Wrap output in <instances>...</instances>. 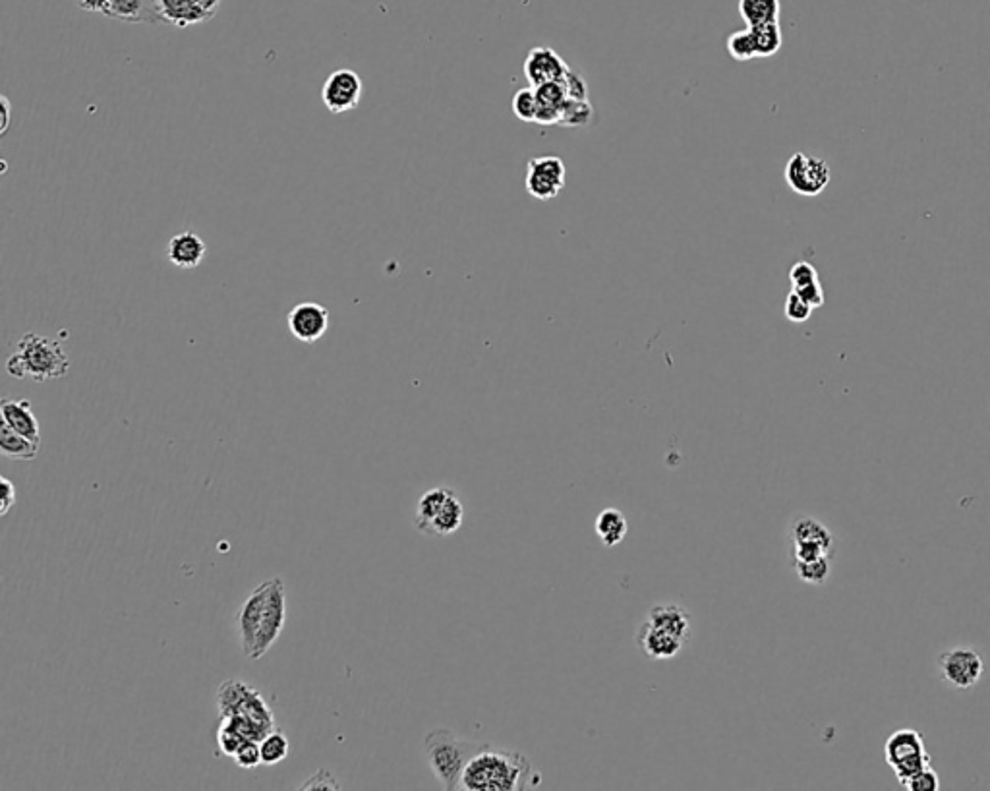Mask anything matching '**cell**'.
<instances>
[{
  "instance_id": "obj_1",
  "label": "cell",
  "mask_w": 990,
  "mask_h": 791,
  "mask_svg": "<svg viewBox=\"0 0 990 791\" xmlns=\"http://www.w3.org/2000/svg\"><path fill=\"white\" fill-rule=\"evenodd\" d=\"M536 784L538 772L523 753L484 743L482 749L466 762L459 790H530Z\"/></svg>"
},
{
  "instance_id": "obj_2",
  "label": "cell",
  "mask_w": 990,
  "mask_h": 791,
  "mask_svg": "<svg viewBox=\"0 0 990 791\" xmlns=\"http://www.w3.org/2000/svg\"><path fill=\"white\" fill-rule=\"evenodd\" d=\"M691 639V614L679 604H654L637 631V645L652 660H671Z\"/></svg>"
},
{
  "instance_id": "obj_3",
  "label": "cell",
  "mask_w": 990,
  "mask_h": 791,
  "mask_svg": "<svg viewBox=\"0 0 990 791\" xmlns=\"http://www.w3.org/2000/svg\"><path fill=\"white\" fill-rule=\"evenodd\" d=\"M70 370V358L57 339L26 333L16 352L6 362V372L16 380L51 381L64 378Z\"/></svg>"
},
{
  "instance_id": "obj_4",
  "label": "cell",
  "mask_w": 990,
  "mask_h": 791,
  "mask_svg": "<svg viewBox=\"0 0 990 791\" xmlns=\"http://www.w3.org/2000/svg\"><path fill=\"white\" fill-rule=\"evenodd\" d=\"M484 743L461 739L457 733L437 728L426 735L424 751L428 764L445 790H459L466 762L470 761Z\"/></svg>"
},
{
  "instance_id": "obj_5",
  "label": "cell",
  "mask_w": 990,
  "mask_h": 791,
  "mask_svg": "<svg viewBox=\"0 0 990 791\" xmlns=\"http://www.w3.org/2000/svg\"><path fill=\"white\" fill-rule=\"evenodd\" d=\"M884 759L894 770L900 784L931 764V755L925 747V739L913 728H902L886 739Z\"/></svg>"
},
{
  "instance_id": "obj_6",
  "label": "cell",
  "mask_w": 990,
  "mask_h": 791,
  "mask_svg": "<svg viewBox=\"0 0 990 791\" xmlns=\"http://www.w3.org/2000/svg\"><path fill=\"white\" fill-rule=\"evenodd\" d=\"M784 176L787 186L795 194L815 198L828 188L832 180V171L824 159L809 155L805 151H797L789 157Z\"/></svg>"
},
{
  "instance_id": "obj_7",
  "label": "cell",
  "mask_w": 990,
  "mask_h": 791,
  "mask_svg": "<svg viewBox=\"0 0 990 791\" xmlns=\"http://www.w3.org/2000/svg\"><path fill=\"white\" fill-rule=\"evenodd\" d=\"M285 621H287V590H285L283 579L275 577V579H271L269 592L265 598L256 646H254V654L250 660H260L271 650V646L277 643V639L283 633Z\"/></svg>"
},
{
  "instance_id": "obj_8",
  "label": "cell",
  "mask_w": 990,
  "mask_h": 791,
  "mask_svg": "<svg viewBox=\"0 0 990 791\" xmlns=\"http://www.w3.org/2000/svg\"><path fill=\"white\" fill-rule=\"evenodd\" d=\"M938 672L946 685L971 689L985 674V662L975 648L956 646L938 656Z\"/></svg>"
},
{
  "instance_id": "obj_9",
  "label": "cell",
  "mask_w": 990,
  "mask_h": 791,
  "mask_svg": "<svg viewBox=\"0 0 990 791\" xmlns=\"http://www.w3.org/2000/svg\"><path fill=\"white\" fill-rule=\"evenodd\" d=\"M789 538L793 561H807L834 554V534L813 517L797 519L791 525Z\"/></svg>"
},
{
  "instance_id": "obj_10",
  "label": "cell",
  "mask_w": 990,
  "mask_h": 791,
  "mask_svg": "<svg viewBox=\"0 0 990 791\" xmlns=\"http://www.w3.org/2000/svg\"><path fill=\"white\" fill-rule=\"evenodd\" d=\"M565 175L567 169L559 157L555 155L534 157L526 165V192L540 202L554 200L565 186Z\"/></svg>"
},
{
  "instance_id": "obj_11",
  "label": "cell",
  "mask_w": 990,
  "mask_h": 791,
  "mask_svg": "<svg viewBox=\"0 0 990 791\" xmlns=\"http://www.w3.org/2000/svg\"><path fill=\"white\" fill-rule=\"evenodd\" d=\"M364 93V84L358 72L352 68H339L329 74L321 89V101L331 115H347L358 107Z\"/></svg>"
},
{
  "instance_id": "obj_12",
  "label": "cell",
  "mask_w": 990,
  "mask_h": 791,
  "mask_svg": "<svg viewBox=\"0 0 990 791\" xmlns=\"http://www.w3.org/2000/svg\"><path fill=\"white\" fill-rule=\"evenodd\" d=\"M269 585H271V581H265L262 585L256 586L250 592V596L244 600V604L240 606V610L236 614L238 643H240L242 654L246 658H252V654H254V646H256V637H258V629H260L263 606H265V598H267V592H269Z\"/></svg>"
},
{
  "instance_id": "obj_13",
  "label": "cell",
  "mask_w": 990,
  "mask_h": 791,
  "mask_svg": "<svg viewBox=\"0 0 990 791\" xmlns=\"http://www.w3.org/2000/svg\"><path fill=\"white\" fill-rule=\"evenodd\" d=\"M287 323L294 339L312 345L329 329V310L318 302H300L289 312Z\"/></svg>"
},
{
  "instance_id": "obj_14",
  "label": "cell",
  "mask_w": 990,
  "mask_h": 791,
  "mask_svg": "<svg viewBox=\"0 0 990 791\" xmlns=\"http://www.w3.org/2000/svg\"><path fill=\"white\" fill-rule=\"evenodd\" d=\"M569 74L567 62L555 53L552 47H534L530 49L525 60L526 82L532 88L550 84V82H561Z\"/></svg>"
},
{
  "instance_id": "obj_15",
  "label": "cell",
  "mask_w": 990,
  "mask_h": 791,
  "mask_svg": "<svg viewBox=\"0 0 990 791\" xmlns=\"http://www.w3.org/2000/svg\"><path fill=\"white\" fill-rule=\"evenodd\" d=\"M151 6L159 24H171L175 28H190L213 18L196 0H151Z\"/></svg>"
},
{
  "instance_id": "obj_16",
  "label": "cell",
  "mask_w": 990,
  "mask_h": 791,
  "mask_svg": "<svg viewBox=\"0 0 990 791\" xmlns=\"http://www.w3.org/2000/svg\"><path fill=\"white\" fill-rule=\"evenodd\" d=\"M0 418H2V424L12 428L14 432L41 443V428H39L35 414L31 411V403L28 399L4 397L0 401Z\"/></svg>"
},
{
  "instance_id": "obj_17",
  "label": "cell",
  "mask_w": 990,
  "mask_h": 791,
  "mask_svg": "<svg viewBox=\"0 0 990 791\" xmlns=\"http://www.w3.org/2000/svg\"><path fill=\"white\" fill-rule=\"evenodd\" d=\"M205 246L202 236L186 231L173 236L167 244V260L178 269H196L205 260Z\"/></svg>"
},
{
  "instance_id": "obj_18",
  "label": "cell",
  "mask_w": 990,
  "mask_h": 791,
  "mask_svg": "<svg viewBox=\"0 0 990 791\" xmlns=\"http://www.w3.org/2000/svg\"><path fill=\"white\" fill-rule=\"evenodd\" d=\"M536 89V99H538V113H536V124L542 126H555L561 122L563 107L569 101L565 82H550Z\"/></svg>"
},
{
  "instance_id": "obj_19",
  "label": "cell",
  "mask_w": 990,
  "mask_h": 791,
  "mask_svg": "<svg viewBox=\"0 0 990 791\" xmlns=\"http://www.w3.org/2000/svg\"><path fill=\"white\" fill-rule=\"evenodd\" d=\"M105 16L130 24H159L151 0H111Z\"/></svg>"
},
{
  "instance_id": "obj_20",
  "label": "cell",
  "mask_w": 990,
  "mask_h": 791,
  "mask_svg": "<svg viewBox=\"0 0 990 791\" xmlns=\"http://www.w3.org/2000/svg\"><path fill=\"white\" fill-rule=\"evenodd\" d=\"M39 445L41 443L14 432L12 428H8L6 424L0 422V453L6 459L30 463L39 455Z\"/></svg>"
},
{
  "instance_id": "obj_21",
  "label": "cell",
  "mask_w": 990,
  "mask_h": 791,
  "mask_svg": "<svg viewBox=\"0 0 990 791\" xmlns=\"http://www.w3.org/2000/svg\"><path fill=\"white\" fill-rule=\"evenodd\" d=\"M465 521V507L459 499V494L453 490V494L443 503L441 511L437 513L436 519L428 528V536H449L463 527Z\"/></svg>"
},
{
  "instance_id": "obj_22",
  "label": "cell",
  "mask_w": 990,
  "mask_h": 791,
  "mask_svg": "<svg viewBox=\"0 0 990 791\" xmlns=\"http://www.w3.org/2000/svg\"><path fill=\"white\" fill-rule=\"evenodd\" d=\"M453 494V488L447 486H437L422 494V498L416 503V515H414V527L418 528L422 534L428 532L432 521L436 519L437 513L441 511L443 503Z\"/></svg>"
},
{
  "instance_id": "obj_23",
  "label": "cell",
  "mask_w": 990,
  "mask_h": 791,
  "mask_svg": "<svg viewBox=\"0 0 990 791\" xmlns=\"http://www.w3.org/2000/svg\"><path fill=\"white\" fill-rule=\"evenodd\" d=\"M739 14L747 28L780 22L782 2L780 0H739Z\"/></svg>"
},
{
  "instance_id": "obj_24",
  "label": "cell",
  "mask_w": 990,
  "mask_h": 791,
  "mask_svg": "<svg viewBox=\"0 0 990 791\" xmlns=\"http://www.w3.org/2000/svg\"><path fill=\"white\" fill-rule=\"evenodd\" d=\"M252 691V685H248L242 679H227L221 683L215 695V704L221 714V718H229L238 714L240 706L246 701L248 693Z\"/></svg>"
},
{
  "instance_id": "obj_25",
  "label": "cell",
  "mask_w": 990,
  "mask_h": 791,
  "mask_svg": "<svg viewBox=\"0 0 990 791\" xmlns=\"http://www.w3.org/2000/svg\"><path fill=\"white\" fill-rule=\"evenodd\" d=\"M594 527H596V534L600 536V540L606 548H613V546L621 544L623 538L627 536V530H629L627 519L619 509H604L598 515Z\"/></svg>"
},
{
  "instance_id": "obj_26",
  "label": "cell",
  "mask_w": 990,
  "mask_h": 791,
  "mask_svg": "<svg viewBox=\"0 0 990 791\" xmlns=\"http://www.w3.org/2000/svg\"><path fill=\"white\" fill-rule=\"evenodd\" d=\"M749 30H751L753 43H755V53H757V59H768V57H774V55L782 49V45H784V35H782L780 22L760 24V26H753V28H749Z\"/></svg>"
},
{
  "instance_id": "obj_27",
  "label": "cell",
  "mask_w": 990,
  "mask_h": 791,
  "mask_svg": "<svg viewBox=\"0 0 990 791\" xmlns=\"http://www.w3.org/2000/svg\"><path fill=\"white\" fill-rule=\"evenodd\" d=\"M797 577L807 585H824L832 571V556L815 557L807 561H793Z\"/></svg>"
},
{
  "instance_id": "obj_28",
  "label": "cell",
  "mask_w": 990,
  "mask_h": 791,
  "mask_svg": "<svg viewBox=\"0 0 990 791\" xmlns=\"http://www.w3.org/2000/svg\"><path fill=\"white\" fill-rule=\"evenodd\" d=\"M260 747H262V762L267 766L285 761L289 757V749H291L289 737L279 728L267 733L260 741Z\"/></svg>"
},
{
  "instance_id": "obj_29",
  "label": "cell",
  "mask_w": 990,
  "mask_h": 791,
  "mask_svg": "<svg viewBox=\"0 0 990 791\" xmlns=\"http://www.w3.org/2000/svg\"><path fill=\"white\" fill-rule=\"evenodd\" d=\"M594 120V109L590 105V101H575V99H569L567 105L563 107V113H561V126H569V128H584L588 126L590 122Z\"/></svg>"
},
{
  "instance_id": "obj_30",
  "label": "cell",
  "mask_w": 990,
  "mask_h": 791,
  "mask_svg": "<svg viewBox=\"0 0 990 791\" xmlns=\"http://www.w3.org/2000/svg\"><path fill=\"white\" fill-rule=\"evenodd\" d=\"M728 53L731 59L739 60V62L757 59L755 43H753V37H751V30L749 28L743 31H735V33L729 35Z\"/></svg>"
},
{
  "instance_id": "obj_31",
  "label": "cell",
  "mask_w": 990,
  "mask_h": 791,
  "mask_svg": "<svg viewBox=\"0 0 990 791\" xmlns=\"http://www.w3.org/2000/svg\"><path fill=\"white\" fill-rule=\"evenodd\" d=\"M513 113L515 117L523 122H536L538 113V99H536V89L532 86L519 89L513 97Z\"/></svg>"
},
{
  "instance_id": "obj_32",
  "label": "cell",
  "mask_w": 990,
  "mask_h": 791,
  "mask_svg": "<svg viewBox=\"0 0 990 791\" xmlns=\"http://www.w3.org/2000/svg\"><path fill=\"white\" fill-rule=\"evenodd\" d=\"M246 743V739L240 735V733L234 730L233 726L221 718V726L217 730V745H219V751L221 755L225 757H234L236 751Z\"/></svg>"
},
{
  "instance_id": "obj_33",
  "label": "cell",
  "mask_w": 990,
  "mask_h": 791,
  "mask_svg": "<svg viewBox=\"0 0 990 791\" xmlns=\"http://www.w3.org/2000/svg\"><path fill=\"white\" fill-rule=\"evenodd\" d=\"M900 786L907 791H938L940 790V778H938L936 770L929 764L927 768H923L917 774H913L911 778H907Z\"/></svg>"
},
{
  "instance_id": "obj_34",
  "label": "cell",
  "mask_w": 990,
  "mask_h": 791,
  "mask_svg": "<svg viewBox=\"0 0 990 791\" xmlns=\"http://www.w3.org/2000/svg\"><path fill=\"white\" fill-rule=\"evenodd\" d=\"M813 310H815V308H813L807 300H803L799 294L793 293V291L787 294L784 314H786V318L789 322L805 323L807 320H811Z\"/></svg>"
},
{
  "instance_id": "obj_35",
  "label": "cell",
  "mask_w": 990,
  "mask_h": 791,
  "mask_svg": "<svg viewBox=\"0 0 990 791\" xmlns=\"http://www.w3.org/2000/svg\"><path fill=\"white\" fill-rule=\"evenodd\" d=\"M234 762L240 766V768H256L263 764L262 762V747H260V741H246L233 757Z\"/></svg>"
},
{
  "instance_id": "obj_36",
  "label": "cell",
  "mask_w": 990,
  "mask_h": 791,
  "mask_svg": "<svg viewBox=\"0 0 990 791\" xmlns=\"http://www.w3.org/2000/svg\"><path fill=\"white\" fill-rule=\"evenodd\" d=\"M789 281H791V289H799V287L820 281V277H818L815 265L809 264V262H797L789 269Z\"/></svg>"
},
{
  "instance_id": "obj_37",
  "label": "cell",
  "mask_w": 990,
  "mask_h": 791,
  "mask_svg": "<svg viewBox=\"0 0 990 791\" xmlns=\"http://www.w3.org/2000/svg\"><path fill=\"white\" fill-rule=\"evenodd\" d=\"M300 790H343V788L327 768H320L312 778L300 784Z\"/></svg>"
},
{
  "instance_id": "obj_38",
  "label": "cell",
  "mask_w": 990,
  "mask_h": 791,
  "mask_svg": "<svg viewBox=\"0 0 990 791\" xmlns=\"http://www.w3.org/2000/svg\"><path fill=\"white\" fill-rule=\"evenodd\" d=\"M565 89H567V95L569 99H575V101H588V86L584 82L583 76L569 70V74L565 76Z\"/></svg>"
},
{
  "instance_id": "obj_39",
  "label": "cell",
  "mask_w": 990,
  "mask_h": 791,
  "mask_svg": "<svg viewBox=\"0 0 990 791\" xmlns=\"http://www.w3.org/2000/svg\"><path fill=\"white\" fill-rule=\"evenodd\" d=\"M791 291L799 294L803 300H807L815 310L816 308H820V306H824V291H822L820 281L811 283V285H805V287H799V289H791Z\"/></svg>"
},
{
  "instance_id": "obj_40",
  "label": "cell",
  "mask_w": 990,
  "mask_h": 791,
  "mask_svg": "<svg viewBox=\"0 0 990 791\" xmlns=\"http://www.w3.org/2000/svg\"><path fill=\"white\" fill-rule=\"evenodd\" d=\"M0 484H2V490H0V515H8V511L16 505V486L6 476L0 478Z\"/></svg>"
},
{
  "instance_id": "obj_41",
  "label": "cell",
  "mask_w": 990,
  "mask_h": 791,
  "mask_svg": "<svg viewBox=\"0 0 990 791\" xmlns=\"http://www.w3.org/2000/svg\"><path fill=\"white\" fill-rule=\"evenodd\" d=\"M111 0H78V6L86 12H97V14H103L107 12Z\"/></svg>"
},
{
  "instance_id": "obj_42",
  "label": "cell",
  "mask_w": 990,
  "mask_h": 791,
  "mask_svg": "<svg viewBox=\"0 0 990 791\" xmlns=\"http://www.w3.org/2000/svg\"><path fill=\"white\" fill-rule=\"evenodd\" d=\"M0 103H2V117H4V120H2V126H0V134H6L8 124H10V101H8L6 97H2V99H0Z\"/></svg>"
},
{
  "instance_id": "obj_43",
  "label": "cell",
  "mask_w": 990,
  "mask_h": 791,
  "mask_svg": "<svg viewBox=\"0 0 990 791\" xmlns=\"http://www.w3.org/2000/svg\"><path fill=\"white\" fill-rule=\"evenodd\" d=\"M196 2L204 8L207 14L215 16V12H217V8H219V2H221V0H196Z\"/></svg>"
}]
</instances>
